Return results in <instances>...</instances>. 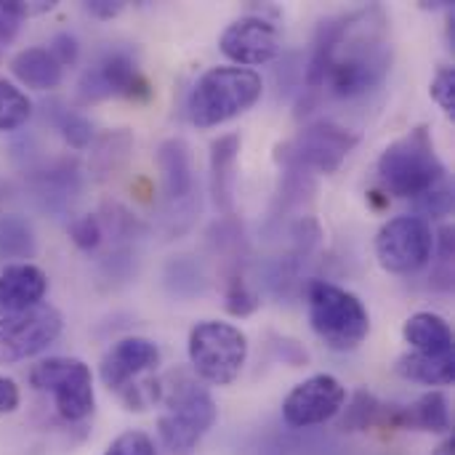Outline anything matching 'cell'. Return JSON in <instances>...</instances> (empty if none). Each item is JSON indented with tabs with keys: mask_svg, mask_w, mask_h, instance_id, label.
Masks as SVG:
<instances>
[{
	"mask_svg": "<svg viewBox=\"0 0 455 455\" xmlns=\"http://www.w3.org/2000/svg\"><path fill=\"white\" fill-rule=\"evenodd\" d=\"M259 296L245 285V280L243 277H235L232 283H229V288H227V309H229V315H235V317H248L251 312H256L259 309Z\"/></svg>",
	"mask_w": 455,
	"mask_h": 455,
	"instance_id": "83f0119b",
	"label": "cell"
},
{
	"mask_svg": "<svg viewBox=\"0 0 455 455\" xmlns=\"http://www.w3.org/2000/svg\"><path fill=\"white\" fill-rule=\"evenodd\" d=\"M48 51H51V56H53L61 67H67V64H75V61H77L80 45H77V40H75L69 32H61V35H56V37L51 40Z\"/></svg>",
	"mask_w": 455,
	"mask_h": 455,
	"instance_id": "d6a6232c",
	"label": "cell"
},
{
	"mask_svg": "<svg viewBox=\"0 0 455 455\" xmlns=\"http://www.w3.org/2000/svg\"><path fill=\"white\" fill-rule=\"evenodd\" d=\"M397 429H419L445 435L451 429V405L443 392H427L413 405L405 408H387V421Z\"/></svg>",
	"mask_w": 455,
	"mask_h": 455,
	"instance_id": "e0dca14e",
	"label": "cell"
},
{
	"mask_svg": "<svg viewBox=\"0 0 455 455\" xmlns=\"http://www.w3.org/2000/svg\"><path fill=\"white\" fill-rule=\"evenodd\" d=\"M347 405V389L339 379L328 373H317L291 389L283 400V419L293 429H309L328 424Z\"/></svg>",
	"mask_w": 455,
	"mask_h": 455,
	"instance_id": "7c38bea8",
	"label": "cell"
},
{
	"mask_svg": "<svg viewBox=\"0 0 455 455\" xmlns=\"http://www.w3.org/2000/svg\"><path fill=\"white\" fill-rule=\"evenodd\" d=\"M384 421H387V405H381L368 392H357L349 411H347L344 427L352 429V432H360V429H368V427H376V424H384Z\"/></svg>",
	"mask_w": 455,
	"mask_h": 455,
	"instance_id": "d4e9b609",
	"label": "cell"
},
{
	"mask_svg": "<svg viewBox=\"0 0 455 455\" xmlns=\"http://www.w3.org/2000/svg\"><path fill=\"white\" fill-rule=\"evenodd\" d=\"M163 413L157 419V432L163 445L176 455H189L213 429L219 408L211 392L187 373H173L160 384Z\"/></svg>",
	"mask_w": 455,
	"mask_h": 455,
	"instance_id": "7a4b0ae2",
	"label": "cell"
},
{
	"mask_svg": "<svg viewBox=\"0 0 455 455\" xmlns=\"http://www.w3.org/2000/svg\"><path fill=\"white\" fill-rule=\"evenodd\" d=\"M360 133L333 123V120H317L307 125L296 141L280 147L288 160H293L304 171H317V173H336L341 163L349 157V152L357 147Z\"/></svg>",
	"mask_w": 455,
	"mask_h": 455,
	"instance_id": "30bf717a",
	"label": "cell"
},
{
	"mask_svg": "<svg viewBox=\"0 0 455 455\" xmlns=\"http://www.w3.org/2000/svg\"><path fill=\"white\" fill-rule=\"evenodd\" d=\"M160 363V349L149 339H123L101 360V381L112 392H125L139 384V376L149 373Z\"/></svg>",
	"mask_w": 455,
	"mask_h": 455,
	"instance_id": "9a60e30c",
	"label": "cell"
},
{
	"mask_svg": "<svg viewBox=\"0 0 455 455\" xmlns=\"http://www.w3.org/2000/svg\"><path fill=\"white\" fill-rule=\"evenodd\" d=\"M104 455H157V451L149 435L131 429V432H123L117 440H112V445L104 451Z\"/></svg>",
	"mask_w": 455,
	"mask_h": 455,
	"instance_id": "f1b7e54d",
	"label": "cell"
},
{
	"mask_svg": "<svg viewBox=\"0 0 455 455\" xmlns=\"http://www.w3.org/2000/svg\"><path fill=\"white\" fill-rule=\"evenodd\" d=\"M85 11L99 16V19H112V16H117L123 11V3L120 0H88Z\"/></svg>",
	"mask_w": 455,
	"mask_h": 455,
	"instance_id": "e575fe53",
	"label": "cell"
},
{
	"mask_svg": "<svg viewBox=\"0 0 455 455\" xmlns=\"http://www.w3.org/2000/svg\"><path fill=\"white\" fill-rule=\"evenodd\" d=\"M405 341L421 355H453V331L445 317L435 312L413 315L403 328Z\"/></svg>",
	"mask_w": 455,
	"mask_h": 455,
	"instance_id": "ffe728a7",
	"label": "cell"
},
{
	"mask_svg": "<svg viewBox=\"0 0 455 455\" xmlns=\"http://www.w3.org/2000/svg\"><path fill=\"white\" fill-rule=\"evenodd\" d=\"M0 5H3L16 21L29 19V16H40V13H48V11L56 8V3H51V0H35V3H24V0H0Z\"/></svg>",
	"mask_w": 455,
	"mask_h": 455,
	"instance_id": "1f68e13d",
	"label": "cell"
},
{
	"mask_svg": "<svg viewBox=\"0 0 455 455\" xmlns=\"http://www.w3.org/2000/svg\"><path fill=\"white\" fill-rule=\"evenodd\" d=\"M69 237H72V243H75L80 251H93V248H99V243H101V237H104L101 221H99L96 216H80L77 221H72Z\"/></svg>",
	"mask_w": 455,
	"mask_h": 455,
	"instance_id": "f546056e",
	"label": "cell"
},
{
	"mask_svg": "<svg viewBox=\"0 0 455 455\" xmlns=\"http://www.w3.org/2000/svg\"><path fill=\"white\" fill-rule=\"evenodd\" d=\"M35 248H37L35 232L24 216H16V213L0 216V261L29 259Z\"/></svg>",
	"mask_w": 455,
	"mask_h": 455,
	"instance_id": "603a6c76",
	"label": "cell"
},
{
	"mask_svg": "<svg viewBox=\"0 0 455 455\" xmlns=\"http://www.w3.org/2000/svg\"><path fill=\"white\" fill-rule=\"evenodd\" d=\"M32 115V101L11 80H0V133L21 128Z\"/></svg>",
	"mask_w": 455,
	"mask_h": 455,
	"instance_id": "cb8c5ba5",
	"label": "cell"
},
{
	"mask_svg": "<svg viewBox=\"0 0 455 455\" xmlns=\"http://www.w3.org/2000/svg\"><path fill=\"white\" fill-rule=\"evenodd\" d=\"M379 173L387 189L397 197H421L445 181V165L437 155L427 125H416L403 139L392 141L379 157Z\"/></svg>",
	"mask_w": 455,
	"mask_h": 455,
	"instance_id": "277c9868",
	"label": "cell"
},
{
	"mask_svg": "<svg viewBox=\"0 0 455 455\" xmlns=\"http://www.w3.org/2000/svg\"><path fill=\"white\" fill-rule=\"evenodd\" d=\"M429 93H432V99L443 107V112L453 117L455 115V69H451V67L437 69V75H435V80H432V85H429Z\"/></svg>",
	"mask_w": 455,
	"mask_h": 455,
	"instance_id": "4dcf8cb0",
	"label": "cell"
},
{
	"mask_svg": "<svg viewBox=\"0 0 455 455\" xmlns=\"http://www.w3.org/2000/svg\"><path fill=\"white\" fill-rule=\"evenodd\" d=\"M397 373L403 379L427 384V387H448L455 379V355H421L411 352L397 360Z\"/></svg>",
	"mask_w": 455,
	"mask_h": 455,
	"instance_id": "44dd1931",
	"label": "cell"
},
{
	"mask_svg": "<svg viewBox=\"0 0 455 455\" xmlns=\"http://www.w3.org/2000/svg\"><path fill=\"white\" fill-rule=\"evenodd\" d=\"M48 291V277L40 267L21 261L8 264L0 272V317H11L43 304Z\"/></svg>",
	"mask_w": 455,
	"mask_h": 455,
	"instance_id": "2e32d148",
	"label": "cell"
},
{
	"mask_svg": "<svg viewBox=\"0 0 455 455\" xmlns=\"http://www.w3.org/2000/svg\"><path fill=\"white\" fill-rule=\"evenodd\" d=\"M307 304L315 333L331 349L352 352L368 339L371 315L355 293L328 280H312L307 285Z\"/></svg>",
	"mask_w": 455,
	"mask_h": 455,
	"instance_id": "5b68a950",
	"label": "cell"
},
{
	"mask_svg": "<svg viewBox=\"0 0 455 455\" xmlns=\"http://www.w3.org/2000/svg\"><path fill=\"white\" fill-rule=\"evenodd\" d=\"M219 48L227 59L235 61V67L251 69L269 64L280 53V35L269 19L243 16L221 32Z\"/></svg>",
	"mask_w": 455,
	"mask_h": 455,
	"instance_id": "4fadbf2b",
	"label": "cell"
},
{
	"mask_svg": "<svg viewBox=\"0 0 455 455\" xmlns=\"http://www.w3.org/2000/svg\"><path fill=\"white\" fill-rule=\"evenodd\" d=\"M11 72L21 85L32 91H53L61 83L64 67L51 56L48 48L32 45V48H21L11 59Z\"/></svg>",
	"mask_w": 455,
	"mask_h": 455,
	"instance_id": "d6986e66",
	"label": "cell"
},
{
	"mask_svg": "<svg viewBox=\"0 0 455 455\" xmlns=\"http://www.w3.org/2000/svg\"><path fill=\"white\" fill-rule=\"evenodd\" d=\"M392 69V43L381 8H363L323 21L307 67V85L336 99H360Z\"/></svg>",
	"mask_w": 455,
	"mask_h": 455,
	"instance_id": "6da1fadb",
	"label": "cell"
},
{
	"mask_svg": "<svg viewBox=\"0 0 455 455\" xmlns=\"http://www.w3.org/2000/svg\"><path fill=\"white\" fill-rule=\"evenodd\" d=\"M261 77L245 67H213L192 88L187 112L197 128L221 125L261 99Z\"/></svg>",
	"mask_w": 455,
	"mask_h": 455,
	"instance_id": "3957f363",
	"label": "cell"
},
{
	"mask_svg": "<svg viewBox=\"0 0 455 455\" xmlns=\"http://www.w3.org/2000/svg\"><path fill=\"white\" fill-rule=\"evenodd\" d=\"M157 165L163 176V192L168 216L176 219L195 205V165L192 152L184 139H168L157 149Z\"/></svg>",
	"mask_w": 455,
	"mask_h": 455,
	"instance_id": "5bb4252c",
	"label": "cell"
},
{
	"mask_svg": "<svg viewBox=\"0 0 455 455\" xmlns=\"http://www.w3.org/2000/svg\"><path fill=\"white\" fill-rule=\"evenodd\" d=\"M29 384L37 392H48L53 397L56 413L69 424L85 421L96 408L93 376L83 360L75 357L40 360L29 371Z\"/></svg>",
	"mask_w": 455,
	"mask_h": 455,
	"instance_id": "52a82bcc",
	"label": "cell"
},
{
	"mask_svg": "<svg viewBox=\"0 0 455 455\" xmlns=\"http://www.w3.org/2000/svg\"><path fill=\"white\" fill-rule=\"evenodd\" d=\"M435 455H455V448H453V440H445L437 451H435Z\"/></svg>",
	"mask_w": 455,
	"mask_h": 455,
	"instance_id": "8d00e7d4",
	"label": "cell"
},
{
	"mask_svg": "<svg viewBox=\"0 0 455 455\" xmlns=\"http://www.w3.org/2000/svg\"><path fill=\"white\" fill-rule=\"evenodd\" d=\"M61 312L51 304L0 317V365H13L45 352L61 336Z\"/></svg>",
	"mask_w": 455,
	"mask_h": 455,
	"instance_id": "ba28073f",
	"label": "cell"
},
{
	"mask_svg": "<svg viewBox=\"0 0 455 455\" xmlns=\"http://www.w3.org/2000/svg\"><path fill=\"white\" fill-rule=\"evenodd\" d=\"M416 205H419V211H424L432 219L448 216L453 211V189H451V184L443 181V184L432 187L429 192H424L421 197H416Z\"/></svg>",
	"mask_w": 455,
	"mask_h": 455,
	"instance_id": "4316f807",
	"label": "cell"
},
{
	"mask_svg": "<svg viewBox=\"0 0 455 455\" xmlns=\"http://www.w3.org/2000/svg\"><path fill=\"white\" fill-rule=\"evenodd\" d=\"M16 29H19V21L0 5V45L11 43L13 35H16Z\"/></svg>",
	"mask_w": 455,
	"mask_h": 455,
	"instance_id": "d590c367",
	"label": "cell"
},
{
	"mask_svg": "<svg viewBox=\"0 0 455 455\" xmlns=\"http://www.w3.org/2000/svg\"><path fill=\"white\" fill-rule=\"evenodd\" d=\"M59 131H61L64 141L75 149H85L93 141V125L77 112H64L59 120Z\"/></svg>",
	"mask_w": 455,
	"mask_h": 455,
	"instance_id": "484cf974",
	"label": "cell"
},
{
	"mask_svg": "<svg viewBox=\"0 0 455 455\" xmlns=\"http://www.w3.org/2000/svg\"><path fill=\"white\" fill-rule=\"evenodd\" d=\"M240 157V136L227 133L211 144V192L219 211L232 213L235 205V171Z\"/></svg>",
	"mask_w": 455,
	"mask_h": 455,
	"instance_id": "ac0fdd59",
	"label": "cell"
},
{
	"mask_svg": "<svg viewBox=\"0 0 455 455\" xmlns=\"http://www.w3.org/2000/svg\"><path fill=\"white\" fill-rule=\"evenodd\" d=\"M131 149H133V136L125 128L104 133L96 141V147H93V163H91L93 165V173L99 179L115 176L125 165Z\"/></svg>",
	"mask_w": 455,
	"mask_h": 455,
	"instance_id": "7402d4cb",
	"label": "cell"
},
{
	"mask_svg": "<svg viewBox=\"0 0 455 455\" xmlns=\"http://www.w3.org/2000/svg\"><path fill=\"white\" fill-rule=\"evenodd\" d=\"M77 93L83 101H101L109 96L123 99H149L152 88L136 59L128 51H107L91 69L83 72Z\"/></svg>",
	"mask_w": 455,
	"mask_h": 455,
	"instance_id": "8fae6325",
	"label": "cell"
},
{
	"mask_svg": "<svg viewBox=\"0 0 455 455\" xmlns=\"http://www.w3.org/2000/svg\"><path fill=\"white\" fill-rule=\"evenodd\" d=\"M435 253V235L421 216H397L376 237L379 264L392 275L419 272Z\"/></svg>",
	"mask_w": 455,
	"mask_h": 455,
	"instance_id": "9c48e42d",
	"label": "cell"
},
{
	"mask_svg": "<svg viewBox=\"0 0 455 455\" xmlns=\"http://www.w3.org/2000/svg\"><path fill=\"white\" fill-rule=\"evenodd\" d=\"M248 360V339L232 323L205 320L189 333V363L205 384L229 387L240 379Z\"/></svg>",
	"mask_w": 455,
	"mask_h": 455,
	"instance_id": "8992f818",
	"label": "cell"
},
{
	"mask_svg": "<svg viewBox=\"0 0 455 455\" xmlns=\"http://www.w3.org/2000/svg\"><path fill=\"white\" fill-rule=\"evenodd\" d=\"M21 403V395H19V387L13 379H5L0 376V416H8V413H16Z\"/></svg>",
	"mask_w": 455,
	"mask_h": 455,
	"instance_id": "836d02e7",
	"label": "cell"
}]
</instances>
